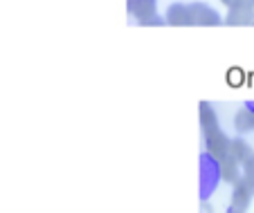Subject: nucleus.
Masks as SVG:
<instances>
[{
	"label": "nucleus",
	"mask_w": 254,
	"mask_h": 213,
	"mask_svg": "<svg viewBox=\"0 0 254 213\" xmlns=\"http://www.w3.org/2000/svg\"><path fill=\"white\" fill-rule=\"evenodd\" d=\"M252 198H254V186L250 182H245L241 177L234 186H232V195H230V207H236V209H248L252 204Z\"/></svg>",
	"instance_id": "obj_5"
},
{
	"label": "nucleus",
	"mask_w": 254,
	"mask_h": 213,
	"mask_svg": "<svg viewBox=\"0 0 254 213\" xmlns=\"http://www.w3.org/2000/svg\"><path fill=\"white\" fill-rule=\"evenodd\" d=\"M227 213H245V211H243V209H236V207H230V209H227Z\"/></svg>",
	"instance_id": "obj_15"
},
{
	"label": "nucleus",
	"mask_w": 254,
	"mask_h": 213,
	"mask_svg": "<svg viewBox=\"0 0 254 213\" xmlns=\"http://www.w3.org/2000/svg\"><path fill=\"white\" fill-rule=\"evenodd\" d=\"M225 25H232V27H248V25H254V9L241 7V5L232 7V9H227Z\"/></svg>",
	"instance_id": "obj_6"
},
{
	"label": "nucleus",
	"mask_w": 254,
	"mask_h": 213,
	"mask_svg": "<svg viewBox=\"0 0 254 213\" xmlns=\"http://www.w3.org/2000/svg\"><path fill=\"white\" fill-rule=\"evenodd\" d=\"M164 20H167V25H171V27H189L187 5H183V2L169 5L167 11H164Z\"/></svg>",
	"instance_id": "obj_9"
},
{
	"label": "nucleus",
	"mask_w": 254,
	"mask_h": 213,
	"mask_svg": "<svg viewBox=\"0 0 254 213\" xmlns=\"http://www.w3.org/2000/svg\"><path fill=\"white\" fill-rule=\"evenodd\" d=\"M198 119H200V133L221 128V121H218L216 108L209 104V101H200V106H198Z\"/></svg>",
	"instance_id": "obj_7"
},
{
	"label": "nucleus",
	"mask_w": 254,
	"mask_h": 213,
	"mask_svg": "<svg viewBox=\"0 0 254 213\" xmlns=\"http://www.w3.org/2000/svg\"><path fill=\"white\" fill-rule=\"evenodd\" d=\"M230 153L241 161V160H245V157H248L250 153H254V151H252V146H250L243 137H234V139H232V144H230Z\"/></svg>",
	"instance_id": "obj_11"
},
{
	"label": "nucleus",
	"mask_w": 254,
	"mask_h": 213,
	"mask_svg": "<svg viewBox=\"0 0 254 213\" xmlns=\"http://www.w3.org/2000/svg\"><path fill=\"white\" fill-rule=\"evenodd\" d=\"M234 130L241 135H248L254 130V114L250 112L248 108H241L239 112L234 114Z\"/></svg>",
	"instance_id": "obj_10"
},
{
	"label": "nucleus",
	"mask_w": 254,
	"mask_h": 213,
	"mask_svg": "<svg viewBox=\"0 0 254 213\" xmlns=\"http://www.w3.org/2000/svg\"><path fill=\"white\" fill-rule=\"evenodd\" d=\"M202 144H205V151L207 153H211L214 157L223 160V157L230 153L232 139L225 135V130H223V128H216V130H207V133H202Z\"/></svg>",
	"instance_id": "obj_4"
},
{
	"label": "nucleus",
	"mask_w": 254,
	"mask_h": 213,
	"mask_svg": "<svg viewBox=\"0 0 254 213\" xmlns=\"http://www.w3.org/2000/svg\"><path fill=\"white\" fill-rule=\"evenodd\" d=\"M187 20H189V27H216V25L225 23V18L214 7L205 5V2H189Z\"/></svg>",
	"instance_id": "obj_3"
},
{
	"label": "nucleus",
	"mask_w": 254,
	"mask_h": 213,
	"mask_svg": "<svg viewBox=\"0 0 254 213\" xmlns=\"http://www.w3.org/2000/svg\"><path fill=\"white\" fill-rule=\"evenodd\" d=\"M221 173H223V182L230 186H234L241 180V161L232 153H227L221 160Z\"/></svg>",
	"instance_id": "obj_8"
},
{
	"label": "nucleus",
	"mask_w": 254,
	"mask_h": 213,
	"mask_svg": "<svg viewBox=\"0 0 254 213\" xmlns=\"http://www.w3.org/2000/svg\"><path fill=\"white\" fill-rule=\"evenodd\" d=\"M241 177L254 186V153H250L245 160H241Z\"/></svg>",
	"instance_id": "obj_12"
},
{
	"label": "nucleus",
	"mask_w": 254,
	"mask_h": 213,
	"mask_svg": "<svg viewBox=\"0 0 254 213\" xmlns=\"http://www.w3.org/2000/svg\"><path fill=\"white\" fill-rule=\"evenodd\" d=\"M128 14L144 27L153 25H167V20L158 16V0H126Z\"/></svg>",
	"instance_id": "obj_2"
},
{
	"label": "nucleus",
	"mask_w": 254,
	"mask_h": 213,
	"mask_svg": "<svg viewBox=\"0 0 254 213\" xmlns=\"http://www.w3.org/2000/svg\"><path fill=\"white\" fill-rule=\"evenodd\" d=\"M243 108H248V110H250V112H252V114H254V101H245V106H243Z\"/></svg>",
	"instance_id": "obj_14"
},
{
	"label": "nucleus",
	"mask_w": 254,
	"mask_h": 213,
	"mask_svg": "<svg viewBox=\"0 0 254 213\" xmlns=\"http://www.w3.org/2000/svg\"><path fill=\"white\" fill-rule=\"evenodd\" d=\"M223 184V173H221V160L214 157L211 153L202 151L200 160H198V191H200V200L207 202L211 195L218 191Z\"/></svg>",
	"instance_id": "obj_1"
},
{
	"label": "nucleus",
	"mask_w": 254,
	"mask_h": 213,
	"mask_svg": "<svg viewBox=\"0 0 254 213\" xmlns=\"http://www.w3.org/2000/svg\"><path fill=\"white\" fill-rule=\"evenodd\" d=\"M221 2L227 7V9H232V7H236V5H239V0H221Z\"/></svg>",
	"instance_id": "obj_13"
}]
</instances>
